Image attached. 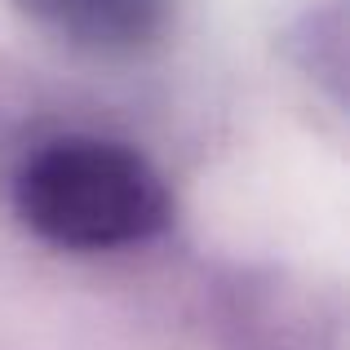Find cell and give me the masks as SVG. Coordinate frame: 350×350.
Segmentation results:
<instances>
[{"label": "cell", "mask_w": 350, "mask_h": 350, "mask_svg": "<svg viewBox=\"0 0 350 350\" xmlns=\"http://www.w3.org/2000/svg\"><path fill=\"white\" fill-rule=\"evenodd\" d=\"M18 213L58 248H124L155 235L169 196L137 151L98 137H62L18 173Z\"/></svg>", "instance_id": "cell-1"}, {"label": "cell", "mask_w": 350, "mask_h": 350, "mask_svg": "<svg viewBox=\"0 0 350 350\" xmlns=\"http://www.w3.org/2000/svg\"><path fill=\"white\" fill-rule=\"evenodd\" d=\"M36 9L85 44L124 49L160 27L164 0H36Z\"/></svg>", "instance_id": "cell-2"}]
</instances>
